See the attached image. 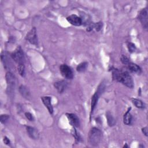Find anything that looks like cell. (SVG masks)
Masks as SVG:
<instances>
[{"label": "cell", "instance_id": "6da1fadb", "mask_svg": "<svg viewBox=\"0 0 148 148\" xmlns=\"http://www.w3.org/2000/svg\"><path fill=\"white\" fill-rule=\"evenodd\" d=\"M112 77L117 82H120L128 88L134 87V81L132 77L127 71H121L116 68L112 69Z\"/></svg>", "mask_w": 148, "mask_h": 148}, {"label": "cell", "instance_id": "7a4b0ae2", "mask_svg": "<svg viewBox=\"0 0 148 148\" xmlns=\"http://www.w3.org/2000/svg\"><path fill=\"white\" fill-rule=\"evenodd\" d=\"M102 131L97 127H92L89 131L88 140L89 143L93 146H97L102 139Z\"/></svg>", "mask_w": 148, "mask_h": 148}, {"label": "cell", "instance_id": "3957f363", "mask_svg": "<svg viewBox=\"0 0 148 148\" xmlns=\"http://www.w3.org/2000/svg\"><path fill=\"white\" fill-rule=\"evenodd\" d=\"M5 79L7 83V91L8 93L12 96L14 92V87L16 85V77L10 71L6 73Z\"/></svg>", "mask_w": 148, "mask_h": 148}, {"label": "cell", "instance_id": "277c9868", "mask_svg": "<svg viewBox=\"0 0 148 148\" xmlns=\"http://www.w3.org/2000/svg\"><path fill=\"white\" fill-rule=\"evenodd\" d=\"M105 88V86L103 83H101L100 85L98 86L97 90L95 92V93L93 94V95L91 97V111H90V117H91L92 114L94 112V110L95 108V106L97 105L98 100L99 98V96L101 93H102L103 90Z\"/></svg>", "mask_w": 148, "mask_h": 148}, {"label": "cell", "instance_id": "5b68a950", "mask_svg": "<svg viewBox=\"0 0 148 148\" xmlns=\"http://www.w3.org/2000/svg\"><path fill=\"white\" fill-rule=\"evenodd\" d=\"M10 57L17 64L24 63V53L20 46H18L15 50L11 53Z\"/></svg>", "mask_w": 148, "mask_h": 148}, {"label": "cell", "instance_id": "8992f818", "mask_svg": "<svg viewBox=\"0 0 148 148\" xmlns=\"http://www.w3.org/2000/svg\"><path fill=\"white\" fill-rule=\"evenodd\" d=\"M60 71L61 75L67 79H72L73 77V71L66 64H62L60 66Z\"/></svg>", "mask_w": 148, "mask_h": 148}, {"label": "cell", "instance_id": "52a82bcc", "mask_svg": "<svg viewBox=\"0 0 148 148\" xmlns=\"http://www.w3.org/2000/svg\"><path fill=\"white\" fill-rule=\"evenodd\" d=\"M138 19L139 20L142 27L147 31V23H148V17H147V10L146 8H144L141 10L138 15Z\"/></svg>", "mask_w": 148, "mask_h": 148}, {"label": "cell", "instance_id": "ba28073f", "mask_svg": "<svg viewBox=\"0 0 148 148\" xmlns=\"http://www.w3.org/2000/svg\"><path fill=\"white\" fill-rule=\"evenodd\" d=\"M25 39L30 43L38 45V38L36 35V29L35 27H33L26 35Z\"/></svg>", "mask_w": 148, "mask_h": 148}, {"label": "cell", "instance_id": "9c48e42d", "mask_svg": "<svg viewBox=\"0 0 148 148\" xmlns=\"http://www.w3.org/2000/svg\"><path fill=\"white\" fill-rule=\"evenodd\" d=\"M66 116L68 119L69 124L73 127H79L80 125V121L77 116L74 113H66Z\"/></svg>", "mask_w": 148, "mask_h": 148}, {"label": "cell", "instance_id": "30bf717a", "mask_svg": "<svg viewBox=\"0 0 148 148\" xmlns=\"http://www.w3.org/2000/svg\"><path fill=\"white\" fill-rule=\"evenodd\" d=\"M41 100L45 106V107L47 109L49 113L52 114L53 113V108L51 105V98L50 96H43L41 97Z\"/></svg>", "mask_w": 148, "mask_h": 148}, {"label": "cell", "instance_id": "8fae6325", "mask_svg": "<svg viewBox=\"0 0 148 148\" xmlns=\"http://www.w3.org/2000/svg\"><path fill=\"white\" fill-rule=\"evenodd\" d=\"M66 20L72 25L75 26H80L82 24V20L80 17L76 14H72L66 17Z\"/></svg>", "mask_w": 148, "mask_h": 148}, {"label": "cell", "instance_id": "7c38bea8", "mask_svg": "<svg viewBox=\"0 0 148 148\" xmlns=\"http://www.w3.org/2000/svg\"><path fill=\"white\" fill-rule=\"evenodd\" d=\"M67 85H68V83L65 80H58L57 82H56L54 83V87L57 89V91L59 93L63 92L65 91V88H66Z\"/></svg>", "mask_w": 148, "mask_h": 148}, {"label": "cell", "instance_id": "4fadbf2b", "mask_svg": "<svg viewBox=\"0 0 148 148\" xmlns=\"http://www.w3.org/2000/svg\"><path fill=\"white\" fill-rule=\"evenodd\" d=\"M27 132L28 136L32 139H38L39 138V134L38 131L34 127L31 126H27L26 127Z\"/></svg>", "mask_w": 148, "mask_h": 148}, {"label": "cell", "instance_id": "5bb4252c", "mask_svg": "<svg viewBox=\"0 0 148 148\" xmlns=\"http://www.w3.org/2000/svg\"><path fill=\"white\" fill-rule=\"evenodd\" d=\"M1 60H2V62H3V65H4V67L5 68H9L10 67V59H9V57H8V55L5 52V51H3L1 53Z\"/></svg>", "mask_w": 148, "mask_h": 148}, {"label": "cell", "instance_id": "9a60e30c", "mask_svg": "<svg viewBox=\"0 0 148 148\" xmlns=\"http://www.w3.org/2000/svg\"><path fill=\"white\" fill-rule=\"evenodd\" d=\"M127 65L128 69L132 72H135L137 73H140L141 72V68H140V66L134 62H130Z\"/></svg>", "mask_w": 148, "mask_h": 148}, {"label": "cell", "instance_id": "2e32d148", "mask_svg": "<svg viewBox=\"0 0 148 148\" xmlns=\"http://www.w3.org/2000/svg\"><path fill=\"white\" fill-rule=\"evenodd\" d=\"M19 92L21 96L25 98H28L30 96V92L29 89L24 85H21L19 87Z\"/></svg>", "mask_w": 148, "mask_h": 148}, {"label": "cell", "instance_id": "e0dca14e", "mask_svg": "<svg viewBox=\"0 0 148 148\" xmlns=\"http://www.w3.org/2000/svg\"><path fill=\"white\" fill-rule=\"evenodd\" d=\"M131 109V108H129L123 116V122L125 125H130L132 122V117L131 113H130Z\"/></svg>", "mask_w": 148, "mask_h": 148}, {"label": "cell", "instance_id": "ac0fdd59", "mask_svg": "<svg viewBox=\"0 0 148 148\" xmlns=\"http://www.w3.org/2000/svg\"><path fill=\"white\" fill-rule=\"evenodd\" d=\"M106 117L107 119L108 124L110 127L113 126L116 123V120L112 115V114L109 112H107L106 113Z\"/></svg>", "mask_w": 148, "mask_h": 148}, {"label": "cell", "instance_id": "d6986e66", "mask_svg": "<svg viewBox=\"0 0 148 148\" xmlns=\"http://www.w3.org/2000/svg\"><path fill=\"white\" fill-rule=\"evenodd\" d=\"M132 103L139 109H143L145 108V103L140 99L136 98H131Z\"/></svg>", "mask_w": 148, "mask_h": 148}, {"label": "cell", "instance_id": "ffe728a7", "mask_svg": "<svg viewBox=\"0 0 148 148\" xmlns=\"http://www.w3.org/2000/svg\"><path fill=\"white\" fill-rule=\"evenodd\" d=\"M88 66V63L87 62H83L80 63L76 67V71L79 72H83L86 71Z\"/></svg>", "mask_w": 148, "mask_h": 148}, {"label": "cell", "instance_id": "44dd1931", "mask_svg": "<svg viewBox=\"0 0 148 148\" xmlns=\"http://www.w3.org/2000/svg\"><path fill=\"white\" fill-rule=\"evenodd\" d=\"M17 70H18V72L20 74V75L24 77L25 76V73L24 63H21V64H18Z\"/></svg>", "mask_w": 148, "mask_h": 148}, {"label": "cell", "instance_id": "7402d4cb", "mask_svg": "<svg viewBox=\"0 0 148 148\" xmlns=\"http://www.w3.org/2000/svg\"><path fill=\"white\" fill-rule=\"evenodd\" d=\"M127 47L130 53H134L136 50L135 45L132 42H128L127 43Z\"/></svg>", "mask_w": 148, "mask_h": 148}, {"label": "cell", "instance_id": "603a6c76", "mask_svg": "<svg viewBox=\"0 0 148 148\" xmlns=\"http://www.w3.org/2000/svg\"><path fill=\"white\" fill-rule=\"evenodd\" d=\"M9 119V115L3 114L1 115V123L2 124H5Z\"/></svg>", "mask_w": 148, "mask_h": 148}, {"label": "cell", "instance_id": "cb8c5ba5", "mask_svg": "<svg viewBox=\"0 0 148 148\" xmlns=\"http://www.w3.org/2000/svg\"><path fill=\"white\" fill-rule=\"evenodd\" d=\"M120 61L123 64H125V65H127L130 62V60L128 59V57H127L125 56L124 55H121V57H120Z\"/></svg>", "mask_w": 148, "mask_h": 148}, {"label": "cell", "instance_id": "d4e9b609", "mask_svg": "<svg viewBox=\"0 0 148 148\" xmlns=\"http://www.w3.org/2000/svg\"><path fill=\"white\" fill-rule=\"evenodd\" d=\"M102 27V23L101 21H99L98 23H94V29L97 31H99Z\"/></svg>", "mask_w": 148, "mask_h": 148}, {"label": "cell", "instance_id": "484cf974", "mask_svg": "<svg viewBox=\"0 0 148 148\" xmlns=\"http://www.w3.org/2000/svg\"><path fill=\"white\" fill-rule=\"evenodd\" d=\"M73 128H74V130H73V136L75 138L76 140L78 142H80V140H81V137L80 136V135H79L78 134V133L77 132V131H76V130H75V127H73Z\"/></svg>", "mask_w": 148, "mask_h": 148}, {"label": "cell", "instance_id": "4316f807", "mask_svg": "<svg viewBox=\"0 0 148 148\" xmlns=\"http://www.w3.org/2000/svg\"><path fill=\"white\" fill-rule=\"evenodd\" d=\"M25 116L30 121H32L34 120V117L33 115L29 112H25Z\"/></svg>", "mask_w": 148, "mask_h": 148}, {"label": "cell", "instance_id": "83f0119b", "mask_svg": "<svg viewBox=\"0 0 148 148\" xmlns=\"http://www.w3.org/2000/svg\"><path fill=\"white\" fill-rule=\"evenodd\" d=\"M94 29V23H90L87 27L86 31L88 32H91Z\"/></svg>", "mask_w": 148, "mask_h": 148}, {"label": "cell", "instance_id": "f1b7e54d", "mask_svg": "<svg viewBox=\"0 0 148 148\" xmlns=\"http://www.w3.org/2000/svg\"><path fill=\"white\" fill-rule=\"evenodd\" d=\"M3 143H4L5 145H8V146L10 145V140L9 139L8 137H6V136H4V137H3Z\"/></svg>", "mask_w": 148, "mask_h": 148}, {"label": "cell", "instance_id": "f546056e", "mask_svg": "<svg viewBox=\"0 0 148 148\" xmlns=\"http://www.w3.org/2000/svg\"><path fill=\"white\" fill-rule=\"evenodd\" d=\"M142 132L143 133V134L146 136H147V127H145L142 128Z\"/></svg>", "mask_w": 148, "mask_h": 148}, {"label": "cell", "instance_id": "4dcf8cb0", "mask_svg": "<svg viewBox=\"0 0 148 148\" xmlns=\"http://www.w3.org/2000/svg\"><path fill=\"white\" fill-rule=\"evenodd\" d=\"M128 147V146H127V144H126V145H124V146H123V147Z\"/></svg>", "mask_w": 148, "mask_h": 148}]
</instances>
